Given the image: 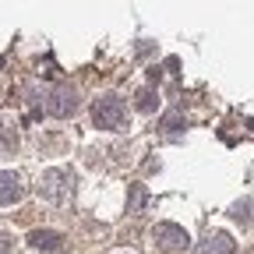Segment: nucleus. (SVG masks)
I'll return each mask as SVG.
<instances>
[{"label":"nucleus","mask_w":254,"mask_h":254,"mask_svg":"<svg viewBox=\"0 0 254 254\" xmlns=\"http://www.w3.org/2000/svg\"><path fill=\"white\" fill-rule=\"evenodd\" d=\"M92 124L103 127V131H120L127 124V103L120 95H99L92 103Z\"/></svg>","instance_id":"nucleus-1"},{"label":"nucleus","mask_w":254,"mask_h":254,"mask_svg":"<svg viewBox=\"0 0 254 254\" xmlns=\"http://www.w3.org/2000/svg\"><path fill=\"white\" fill-rule=\"evenodd\" d=\"M71 184H74V177L67 170H46L43 180H39V194L46 201H64V198H67V190H71Z\"/></svg>","instance_id":"nucleus-2"},{"label":"nucleus","mask_w":254,"mask_h":254,"mask_svg":"<svg viewBox=\"0 0 254 254\" xmlns=\"http://www.w3.org/2000/svg\"><path fill=\"white\" fill-rule=\"evenodd\" d=\"M152 240H155L159 247H163V251H187L190 233H187L184 226H177V222H155Z\"/></svg>","instance_id":"nucleus-3"},{"label":"nucleus","mask_w":254,"mask_h":254,"mask_svg":"<svg viewBox=\"0 0 254 254\" xmlns=\"http://www.w3.org/2000/svg\"><path fill=\"white\" fill-rule=\"evenodd\" d=\"M46 110H50L53 117H71V113L78 110V88H74L71 81H60V85L50 92Z\"/></svg>","instance_id":"nucleus-4"},{"label":"nucleus","mask_w":254,"mask_h":254,"mask_svg":"<svg viewBox=\"0 0 254 254\" xmlns=\"http://www.w3.org/2000/svg\"><path fill=\"white\" fill-rule=\"evenodd\" d=\"M21 198H25L21 177L11 173V170H4V173H0V205H14V201H21Z\"/></svg>","instance_id":"nucleus-5"},{"label":"nucleus","mask_w":254,"mask_h":254,"mask_svg":"<svg viewBox=\"0 0 254 254\" xmlns=\"http://www.w3.org/2000/svg\"><path fill=\"white\" fill-rule=\"evenodd\" d=\"M28 244L36 247V251H60L64 247V237L57 230H32L28 233Z\"/></svg>","instance_id":"nucleus-6"},{"label":"nucleus","mask_w":254,"mask_h":254,"mask_svg":"<svg viewBox=\"0 0 254 254\" xmlns=\"http://www.w3.org/2000/svg\"><path fill=\"white\" fill-rule=\"evenodd\" d=\"M201 254H233V237L230 233H212L201 244Z\"/></svg>","instance_id":"nucleus-7"},{"label":"nucleus","mask_w":254,"mask_h":254,"mask_svg":"<svg viewBox=\"0 0 254 254\" xmlns=\"http://www.w3.org/2000/svg\"><path fill=\"white\" fill-rule=\"evenodd\" d=\"M148 201V187L145 184H131L127 187V212H141Z\"/></svg>","instance_id":"nucleus-8"},{"label":"nucleus","mask_w":254,"mask_h":254,"mask_svg":"<svg viewBox=\"0 0 254 254\" xmlns=\"http://www.w3.org/2000/svg\"><path fill=\"white\" fill-rule=\"evenodd\" d=\"M141 113H152L155 106H159V95H155V88H141L138 92V103H134Z\"/></svg>","instance_id":"nucleus-9"},{"label":"nucleus","mask_w":254,"mask_h":254,"mask_svg":"<svg viewBox=\"0 0 254 254\" xmlns=\"http://www.w3.org/2000/svg\"><path fill=\"white\" fill-rule=\"evenodd\" d=\"M163 127H166V131H180V127H187V117L180 110H173V113L163 117Z\"/></svg>","instance_id":"nucleus-10"},{"label":"nucleus","mask_w":254,"mask_h":254,"mask_svg":"<svg viewBox=\"0 0 254 254\" xmlns=\"http://www.w3.org/2000/svg\"><path fill=\"white\" fill-rule=\"evenodd\" d=\"M230 215H233L237 222H247V219H251V201H237V205L230 208Z\"/></svg>","instance_id":"nucleus-11"},{"label":"nucleus","mask_w":254,"mask_h":254,"mask_svg":"<svg viewBox=\"0 0 254 254\" xmlns=\"http://www.w3.org/2000/svg\"><path fill=\"white\" fill-rule=\"evenodd\" d=\"M7 251H11V240H7V237H0V254H7Z\"/></svg>","instance_id":"nucleus-12"}]
</instances>
